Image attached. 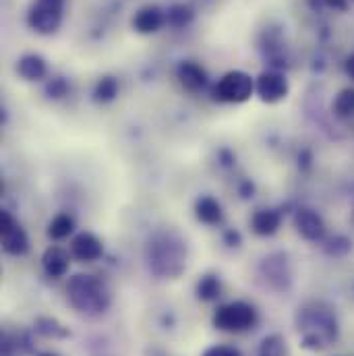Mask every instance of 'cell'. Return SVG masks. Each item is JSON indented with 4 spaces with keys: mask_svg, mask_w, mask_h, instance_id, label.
<instances>
[{
    "mask_svg": "<svg viewBox=\"0 0 354 356\" xmlns=\"http://www.w3.org/2000/svg\"><path fill=\"white\" fill-rule=\"evenodd\" d=\"M116 95H118V83H116V79H112V77H104V79H99V81H97L95 91H93L95 102H99V104H108V102H112Z\"/></svg>",
    "mask_w": 354,
    "mask_h": 356,
    "instance_id": "21",
    "label": "cell"
},
{
    "mask_svg": "<svg viewBox=\"0 0 354 356\" xmlns=\"http://www.w3.org/2000/svg\"><path fill=\"white\" fill-rule=\"evenodd\" d=\"M182 243L172 241L170 236L162 234L150 245V267L158 275L175 277L184 269V255H182Z\"/></svg>",
    "mask_w": 354,
    "mask_h": 356,
    "instance_id": "3",
    "label": "cell"
},
{
    "mask_svg": "<svg viewBox=\"0 0 354 356\" xmlns=\"http://www.w3.org/2000/svg\"><path fill=\"white\" fill-rule=\"evenodd\" d=\"M280 224H282V218L273 209H259L251 218V228H253V232L257 236H271V234H275Z\"/></svg>",
    "mask_w": 354,
    "mask_h": 356,
    "instance_id": "15",
    "label": "cell"
},
{
    "mask_svg": "<svg viewBox=\"0 0 354 356\" xmlns=\"http://www.w3.org/2000/svg\"><path fill=\"white\" fill-rule=\"evenodd\" d=\"M177 75L180 86L186 89V91H199V89H203V86L207 83L205 71L199 65H195V63H182L178 67Z\"/></svg>",
    "mask_w": 354,
    "mask_h": 356,
    "instance_id": "13",
    "label": "cell"
},
{
    "mask_svg": "<svg viewBox=\"0 0 354 356\" xmlns=\"http://www.w3.org/2000/svg\"><path fill=\"white\" fill-rule=\"evenodd\" d=\"M298 332H303V346L311 350H321L338 336L336 315L323 302H313L298 309Z\"/></svg>",
    "mask_w": 354,
    "mask_h": 356,
    "instance_id": "1",
    "label": "cell"
},
{
    "mask_svg": "<svg viewBox=\"0 0 354 356\" xmlns=\"http://www.w3.org/2000/svg\"><path fill=\"white\" fill-rule=\"evenodd\" d=\"M0 234H2V249L8 255L21 257L29 251V238H27L25 230L6 211L0 213Z\"/></svg>",
    "mask_w": 354,
    "mask_h": 356,
    "instance_id": "7",
    "label": "cell"
},
{
    "mask_svg": "<svg viewBox=\"0 0 354 356\" xmlns=\"http://www.w3.org/2000/svg\"><path fill=\"white\" fill-rule=\"evenodd\" d=\"M255 91L262 97V102L277 104L288 95V81L284 79V75H280L275 71H267V73L259 75V79L255 83Z\"/></svg>",
    "mask_w": 354,
    "mask_h": 356,
    "instance_id": "9",
    "label": "cell"
},
{
    "mask_svg": "<svg viewBox=\"0 0 354 356\" xmlns=\"http://www.w3.org/2000/svg\"><path fill=\"white\" fill-rule=\"evenodd\" d=\"M67 292L71 305L81 313H91V315L104 313L110 305V290L95 275H83V273L73 275L69 280Z\"/></svg>",
    "mask_w": 354,
    "mask_h": 356,
    "instance_id": "2",
    "label": "cell"
},
{
    "mask_svg": "<svg viewBox=\"0 0 354 356\" xmlns=\"http://www.w3.org/2000/svg\"><path fill=\"white\" fill-rule=\"evenodd\" d=\"M220 296V280L216 275H203L197 282V298L199 300H214Z\"/></svg>",
    "mask_w": 354,
    "mask_h": 356,
    "instance_id": "19",
    "label": "cell"
},
{
    "mask_svg": "<svg viewBox=\"0 0 354 356\" xmlns=\"http://www.w3.org/2000/svg\"><path fill=\"white\" fill-rule=\"evenodd\" d=\"M328 4L334 6V8H338V10H346L348 4H351V0H328Z\"/></svg>",
    "mask_w": 354,
    "mask_h": 356,
    "instance_id": "27",
    "label": "cell"
},
{
    "mask_svg": "<svg viewBox=\"0 0 354 356\" xmlns=\"http://www.w3.org/2000/svg\"><path fill=\"white\" fill-rule=\"evenodd\" d=\"M226 238L230 241V247H239V243H241V236H239L236 232H228Z\"/></svg>",
    "mask_w": 354,
    "mask_h": 356,
    "instance_id": "28",
    "label": "cell"
},
{
    "mask_svg": "<svg viewBox=\"0 0 354 356\" xmlns=\"http://www.w3.org/2000/svg\"><path fill=\"white\" fill-rule=\"evenodd\" d=\"M65 89H67V86H65L63 81H54V83H52V86L48 88V91H50V93H52L54 97H61V95L65 93Z\"/></svg>",
    "mask_w": 354,
    "mask_h": 356,
    "instance_id": "26",
    "label": "cell"
},
{
    "mask_svg": "<svg viewBox=\"0 0 354 356\" xmlns=\"http://www.w3.org/2000/svg\"><path fill=\"white\" fill-rule=\"evenodd\" d=\"M166 21L172 25V27H184L193 21V8L186 6V4H175L168 8L166 13Z\"/></svg>",
    "mask_w": 354,
    "mask_h": 356,
    "instance_id": "22",
    "label": "cell"
},
{
    "mask_svg": "<svg viewBox=\"0 0 354 356\" xmlns=\"http://www.w3.org/2000/svg\"><path fill=\"white\" fill-rule=\"evenodd\" d=\"M17 73L25 79V81H40L46 75V63L42 56L35 54H27L19 60L17 65Z\"/></svg>",
    "mask_w": 354,
    "mask_h": 356,
    "instance_id": "16",
    "label": "cell"
},
{
    "mask_svg": "<svg viewBox=\"0 0 354 356\" xmlns=\"http://www.w3.org/2000/svg\"><path fill=\"white\" fill-rule=\"evenodd\" d=\"M255 91V81L243 71L226 73L214 88V99L224 104H243Z\"/></svg>",
    "mask_w": 354,
    "mask_h": 356,
    "instance_id": "5",
    "label": "cell"
},
{
    "mask_svg": "<svg viewBox=\"0 0 354 356\" xmlns=\"http://www.w3.org/2000/svg\"><path fill=\"white\" fill-rule=\"evenodd\" d=\"M73 228H75L73 218L67 216V213H58V216L48 224V236L54 238V241H63V238H67V236L73 232Z\"/></svg>",
    "mask_w": 354,
    "mask_h": 356,
    "instance_id": "17",
    "label": "cell"
},
{
    "mask_svg": "<svg viewBox=\"0 0 354 356\" xmlns=\"http://www.w3.org/2000/svg\"><path fill=\"white\" fill-rule=\"evenodd\" d=\"M351 249H353V243H351L348 238H344V236H336V238L330 241V245H328V253L334 255V257H342V255H346Z\"/></svg>",
    "mask_w": 354,
    "mask_h": 356,
    "instance_id": "24",
    "label": "cell"
},
{
    "mask_svg": "<svg viewBox=\"0 0 354 356\" xmlns=\"http://www.w3.org/2000/svg\"><path fill=\"white\" fill-rule=\"evenodd\" d=\"M71 253L75 259L83 261V264H93L104 255V245L102 241L91 234V232H81L73 238L71 243Z\"/></svg>",
    "mask_w": 354,
    "mask_h": 356,
    "instance_id": "10",
    "label": "cell"
},
{
    "mask_svg": "<svg viewBox=\"0 0 354 356\" xmlns=\"http://www.w3.org/2000/svg\"><path fill=\"white\" fill-rule=\"evenodd\" d=\"M195 216L201 224H207V226H216L222 222V205L218 199L214 197H199L197 203H195Z\"/></svg>",
    "mask_w": 354,
    "mask_h": 356,
    "instance_id": "14",
    "label": "cell"
},
{
    "mask_svg": "<svg viewBox=\"0 0 354 356\" xmlns=\"http://www.w3.org/2000/svg\"><path fill=\"white\" fill-rule=\"evenodd\" d=\"M203 356H243L241 355V350L239 348H234V346H211V348H207Z\"/></svg>",
    "mask_w": 354,
    "mask_h": 356,
    "instance_id": "25",
    "label": "cell"
},
{
    "mask_svg": "<svg viewBox=\"0 0 354 356\" xmlns=\"http://www.w3.org/2000/svg\"><path fill=\"white\" fill-rule=\"evenodd\" d=\"M40 356H58V355H52V353H42Z\"/></svg>",
    "mask_w": 354,
    "mask_h": 356,
    "instance_id": "30",
    "label": "cell"
},
{
    "mask_svg": "<svg viewBox=\"0 0 354 356\" xmlns=\"http://www.w3.org/2000/svg\"><path fill=\"white\" fill-rule=\"evenodd\" d=\"M63 6L65 0H38L29 10V25L38 33H52L63 23Z\"/></svg>",
    "mask_w": 354,
    "mask_h": 356,
    "instance_id": "6",
    "label": "cell"
},
{
    "mask_svg": "<svg viewBox=\"0 0 354 356\" xmlns=\"http://www.w3.org/2000/svg\"><path fill=\"white\" fill-rule=\"evenodd\" d=\"M35 330H38L42 336H46V338H50V336H52V338H63V336H67V334H69L63 325H58L54 319H48V317L38 319Z\"/></svg>",
    "mask_w": 354,
    "mask_h": 356,
    "instance_id": "23",
    "label": "cell"
},
{
    "mask_svg": "<svg viewBox=\"0 0 354 356\" xmlns=\"http://www.w3.org/2000/svg\"><path fill=\"white\" fill-rule=\"evenodd\" d=\"M344 69H346L348 77H351V79H354V54L351 56V58H348V60H346V67H344Z\"/></svg>",
    "mask_w": 354,
    "mask_h": 356,
    "instance_id": "29",
    "label": "cell"
},
{
    "mask_svg": "<svg viewBox=\"0 0 354 356\" xmlns=\"http://www.w3.org/2000/svg\"><path fill=\"white\" fill-rule=\"evenodd\" d=\"M42 266H44V271L50 275V277H63L67 271H69V266H71V257L65 249L61 247H50L46 249V253L42 255Z\"/></svg>",
    "mask_w": 354,
    "mask_h": 356,
    "instance_id": "11",
    "label": "cell"
},
{
    "mask_svg": "<svg viewBox=\"0 0 354 356\" xmlns=\"http://www.w3.org/2000/svg\"><path fill=\"white\" fill-rule=\"evenodd\" d=\"M294 228L298 236H303L309 243H317L325 236V222L323 218L309 207H303L294 213Z\"/></svg>",
    "mask_w": 354,
    "mask_h": 356,
    "instance_id": "8",
    "label": "cell"
},
{
    "mask_svg": "<svg viewBox=\"0 0 354 356\" xmlns=\"http://www.w3.org/2000/svg\"><path fill=\"white\" fill-rule=\"evenodd\" d=\"M257 323V311L249 305V302H228L218 307V311L214 313V325L220 332H228V334H241L251 330Z\"/></svg>",
    "mask_w": 354,
    "mask_h": 356,
    "instance_id": "4",
    "label": "cell"
},
{
    "mask_svg": "<svg viewBox=\"0 0 354 356\" xmlns=\"http://www.w3.org/2000/svg\"><path fill=\"white\" fill-rule=\"evenodd\" d=\"M164 21H166V15L158 6H145L135 15L133 27L139 33H154V31H158L162 27Z\"/></svg>",
    "mask_w": 354,
    "mask_h": 356,
    "instance_id": "12",
    "label": "cell"
},
{
    "mask_svg": "<svg viewBox=\"0 0 354 356\" xmlns=\"http://www.w3.org/2000/svg\"><path fill=\"white\" fill-rule=\"evenodd\" d=\"M334 112L340 118H353L354 116V88L342 89L334 99Z\"/></svg>",
    "mask_w": 354,
    "mask_h": 356,
    "instance_id": "18",
    "label": "cell"
},
{
    "mask_svg": "<svg viewBox=\"0 0 354 356\" xmlns=\"http://www.w3.org/2000/svg\"><path fill=\"white\" fill-rule=\"evenodd\" d=\"M259 356H288L286 340L277 334L264 338V342L259 346Z\"/></svg>",
    "mask_w": 354,
    "mask_h": 356,
    "instance_id": "20",
    "label": "cell"
}]
</instances>
